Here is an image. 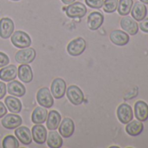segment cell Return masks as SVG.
<instances>
[{"label": "cell", "instance_id": "obj_1", "mask_svg": "<svg viewBox=\"0 0 148 148\" xmlns=\"http://www.w3.org/2000/svg\"><path fill=\"white\" fill-rule=\"evenodd\" d=\"M11 40L14 46L20 49L27 48L32 45L31 37L23 31H17L15 32H13V33L12 34Z\"/></svg>", "mask_w": 148, "mask_h": 148}, {"label": "cell", "instance_id": "obj_2", "mask_svg": "<svg viewBox=\"0 0 148 148\" xmlns=\"http://www.w3.org/2000/svg\"><path fill=\"white\" fill-rule=\"evenodd\" d=\"M65 12L67 17L71 18H82L87 12V9L84 4L80 2H75L68 6L65 9Z\"/></svg>", "mask_w": 148, "mask_h": 148}, {"label": "cell", "instance_id": "obj_3", "mask_svg": "<svg viewBox=\"0 0 148 148\" xmlns=\"http://www.w3.org/2000/svg\"><path fill=\"white\" fill-rule=\"evenodd\" d=\"M86 49V42L83 38H77L71 40L67 45V51L71 56L81 55Z\"/></svg>", "mask_w": 148, "mask_h": 148}, {"label": "cell", "instance_id": "obj_4", "mask_svg": "<svg viewBox=\"0 0 148 148\" xmlns=\"http://www.w3.org/2000/svg\"><path fill=\"white\" fill-rule=\"evenodd\" d=\"M66 96L69 101L74 106L81 105L85 100L83 92L77 86H70L68 88H66Z\"/></svg>", "mask_w": 148, "mask_h": 148}, {"label": "cell", "instance_id": "obj_5", "mask_svg": "<svg viewBox=\"0 0 148 148\" xmlns=\"http://www.w3.org/2000/svg\"><path fill=\"white\" fill-rule=\"evenodd\" d=\"M36 58V51L33 48L27 47L18 51L15 55V59L21 64H28L34 61Z\"/></svg>", "mask_w": 148, "mask_h": 148}, {"label": "cell", "instance_id": "obj_6", "mask_svg": "<svg viewBox=\"0 0 148 148\" xmlns=\"http://www.w3.org/2000/svg\"><path fill=\"white\" fill-rule=\"evenodd\" d=\"M37 101L45 108H51L54 103L52 95L47 87H43L38 90L37 92Z\"/></svg>", "mask_w": 148, "mask_h": 148}, {"label": "cell", "instance_id": "obj_7", "mask_svg": "<svg viewBox=\"0 0 148 148\" xmlns=\"http://www.w3.org/2000/svg\"><path fill=\"white\" fill-rule=\"evenodd\" d=\"M66 92V84L65 81L63 79L60 78H57L55 79L51 86V95L57 99H62L64 97V95L65 94Z\"/></svg>", "mask_w": 148, "mask_h": 148}, {"label": "cell", "instance_id": "obj_8", "mask_svg": "<svg viewBox=\"0 0 148 148\" xmlns=\"http://www.w3.org/2000/svg\"><path fill=\"white\" fill-rule=\"evenodd\" d=\"M117 116L122 124H127L133 119V112L132 107L125 103L119 105L117 109Z\"/></svg>", "mask_w": 148, "mask_h": 148}, {"label": "cell", "instance_id": "obj_9", "mask_svg": "<svg viewBox=\"0 0 148 148\" xmlns=\"http://www.w3.org/2000/svg\"><path fill=\"white\" fill-rule=\"evenodd\" d=\"M14 23L9 18L0 19V37L3 39L9 38L14 32Z\"/></svg>", "mask_w": 148, "mask_h": 148}, {"label": "cell", "instance_id": "obj_10", "mask_svg": "<svg viewBox=\"0 0 148 148\" xmlns=\"http://www.w3.org/2000/svg\"><path fill=\"white\" fill-rule=\"evenodd\" d=\"M58 127H59L58 128L59 134L65 138H68L71 136H72L74 130H75V125H74V122L70 118H64L62 120V122H60Z\"/></svg>", "mask_w": 148, "mask_h": 148}, {"label": "cell", "instance_id": "obj_11", "mask_svg": "<svg viewBox=\"0 0 148 148\" xmlns=\"http://www.w3.org/2000/svg\"><path fill=\"white\" fill-rule=\"evenodd\" d=\"M2 125L9 130H12V129H16L17 127L20 126L21 124L23 123L22 118L17 114H8V115H5L4 119L1 121Z\"/></svg>", "mask_w": 148, "mask_h": 148}, {"label": "cell", "instance_id": "obj_12", "mask_svg": "<svg viewBox=\"0 0 148 148\" xmlns=\"http://www.w3.org/2000/svg\"><path fill=\"white\" fill-rule=\"evenodd\" d=\"M32 134L33 140L36 142V144L43 145L46 141L47 138V131L44 125L41 124H36L32 129Z\"/></svg>", "mask_w": 148, "mask_h": 148}, {"label": "cell", "instance_id": "obj_13", "mask_svg": "<svg viewBox=\"0 0 148 148\" xmlns=\"http://www.w3.org/2000/svg\"><path fill=\"white\" fill-rule=\"evenodd\" d=\"M18 76V68L14 64L4 66L0 70V79L2 81H12Z\"/></svg>", "mask_w": 148, "mask_h": 148}, {"label": "cell", "instance_id": "obj_14", "mask_svg": "<svg viewBox=\"0 0 148 148\" xmlns=\"http://www.w3.org/2000/svg\"><path fill=\"white\" fill-rule=\"evenodd\" d=\"M104 23V16L99 12H93L90 13L87 18V26L91 31L98 30Z\"/></svg>", "mask_w": 148, "mask_h": 148}, {"label": "cell", "instance_id": "obj_15", "mask_svg": "<svg viewBox=\"0 0 148 148\" xmlns=\"http://www.w3.org/2000/svg\"><path fill=\"white\" fill-rule=\"evenodd\" d=\"M120 26L125 32H127V34L132 36L136 35L138 32V25L137 21L129 17H125L121 19Z\"/></svg>", "mask_w": 148, "mask_h": 148}, {"label": "cell", "instance_id": "obj_16", "mask_svg": "<svg viewBox=\"0 0 148 148\" xmlns=\"http://www.w3.org/2000/svg\"><path fill=\"white\" fill-rule=\"evenodd\" d=\"M134 112L135 117L138 120L144 122L148 119V105L142 101L138 100L134 105Z\"/></svg>", "mask_w": 148, "mask_h": 148}, {"label": "cell", "instance_id": "obj_17", "mask_svg": "<svg viewBox=\"0 0 148 148\" xmlns=\"http://www.w3.org/2000/svg\"><path fill=\"white\" fill-rule=\"evenodd\" d=\"M110 39L114 45L119 46H124L129 43L130 38L126 32H124L119 30H116L111 32Z\"/></svg>", "mask_w": 148, "mask_h": 148}, {"label": "cell", "instance_id": "obj_18", "mask_svg": "<svg viewBox=\"0 0 148 148\" xmlns=\"http://www.w3.org/2000/svg\"><path fill=\"white\" fill-rule=\"evenodd\" d=\"M15 136L22 144L25 145H28L32 142V136L31 131L26 126H20L18 128L17 127V129L15 130Z\"/></svg>", "mask_w": 148, "mask_h": 148}, {"label": "cell", "instance_id": "obj_19", "mask_svg": "<svg viewBox=\"0 0 148 148\" xmlns=\"http://www.w3.org/2000/svg\"><path fill=\"white\" fill-rule=\"evenodd\" d=\"M131 14L133 19L136 21H141L143 20L147 14V9L145 4L141 2H136L131 10Z\"/></svg>", "mask_w": 148, "mask_h": 148}, {"label": "cell", "instance_id": "obj_20", "mask_svg": "<svg viewBox=\"0 0 148 148\" xmlns=\"http://www.w3.org/2000/svg\"><path fill=\"white\" fill-rule=\"evenodd\" d=\"M6 87L9 94L14 97H23L26 92L25 86L19 81H16L15 79L11 81Z\"/></svg>", "mask_w": 148, "mask_h": 148}, {"label": "cell", "instance_id": "obj_21", "mask_svg": "<svg viewBox=\"0 0 148 148\" xmlns=\"http://www.w3.org/2000/svg\"><path fill=\"white\" fill-rule=\"evenodd\" d=\"M18 76L24 83H30L33 79V73L30 65L21 64L18 68Z\"/></svg>", "mask_w": 148, "mask_h": 148}, {"label": "cell", "instance_id": "obj_22", "mask_svg": "<svg viewBox=\"0 0 148 148\" xmlns=\"http://www.w3.org/2000/svg\"><path fill=\"white\" fill-rule=\"evenodd\" d=\"M61 122V115L58 112L52 110L47 114L46 118V126L49 130H56Z\"/></svg>", "mask_w": 148, "mask_h": 148}, {"label": "cell", "instance_id": "obj_23", "mask_svg": "<svg viewBox=\"0 0 148 148\" xmlns=\"http://www.w3.org/2000/svg\"><path fill=\"white\" fill-rule=\"evenodd\" d=\"M144 130V125L139 120H131L125 126L126 132L132 137L139 135Z\"/></svg>", "mask_w": 148, "mask_h": 148}, {"label": "cell", "instance_id": "obj_24", "mask_svg": "<svg viewBox=\"0 0 148 148\" xmlns=\"http://www.w3.org/2000/svg\"><path fill=\"white\" fill-rule=\"evenodd\" d=\"M5 103L8 110L12 113H19L22 110L21 101L14 96H8L5 98Z\"/></svg>", "mask_w": 148, "mask_h": 148}, {"label": "cell", "instance_id": "obj_25", "mask_svg": "<svg viewBox=\"0 0 148 148\" xmlns=\"http://www.w3.org/2000/svg\"><path fill=\"white\" fill-rule=\"evenodd\" d=\"M47 145L51 148H59L63 145V138L59 133L54 130L51 131L47 136Z\"/></svg>", "mask_w": 148, "mask_h": 148}, {"label": "cell", "instance_id": "obj_26", "mask_svg": "<svg viewBox=\"0 0 148 148\" xmlns=\"http://www.w3.org/2000/svg\"><path fill=\"white\" fill-rule=\"evenodd\" d=\"M47 114V111L45 109V107L38 106L34 109L32 114V121L34 124H43L46 120Z\"/></svg>", "mask_w": 148, "mask_h": 148}, {"label": "cell", "instance_id": "obj_27", "mask_svg": "<svg viewBox=\"0 0 148 148\" xmlns=\"http://www.w3.org/2000/svg\"><path fill=\"white\" fill-rule=\"evenodd\" d=\"M133 5L132 0H119L118 5V12L121 16H126L130 13Z\"/></svg>", "mask_w": 148, "mask_h": 148}, {"label": "cell", "instance_id": "obj_28", "mask_svg": "<svg viewBox=\"0 0 148 148\" xmlns=\"http://www.w3.org/2000/svg\"><path fill=\"white\" fill-rule=\"evenodd\" d=\"M2 145L4 148H18L19 147V142L14 136L7 135L3 139Z\"/></svg>", "mask_w": 148, "mask_h": 148}, {"label": "cell", "instance_id": "obj_29", "mask_svg": "<svg viewBox=\"0 0 148 148\" xmlns=\"http://www.w3.org/2000/svg\"><path fill=\"white\" fill-rule=\"evenodd\" d=\"M119 5V0H106L103 4L104 12L107 13H112L116 12Z\"/></svg>", "mask_w": 148, "mask_h": 148}, {"label": "cell", "instance_id": "obj_30", "mask_svg": "<svg viewBox=\"0 0 148 148\" xmlns=\"http://www.w3.org/2000/svg\"><path fill=\"white\" fill-rule=\"evenodd\" d=\"M86 4L93 9H100L103 7L104 4V0H85Z\"/></svg>", "mask_w": 148, "mask_h": 148}, {"label": "cell", "instance_id": "obj_31", "mask_svg": "<svg viewBox=\"0 0 148 148\" xmlns=\"http://www.w3.org/2000/svg\"><path fill=\"white\" fill-rule=\"evenodd\" d=\"M9 62H10L9 57L5 53L0 51V68L4 67L5 65H8Z\"/></svg>", "mask_w": 148, "mask_h": 148}, {"label": "cell", "instance_id": "obj_32", "mask_svg": "<svg viewBox=\"0 0 148 148\" xmlns=\"http://www.w3.org/2000/svg\"><path fill=\"white\" fill-rule=\"evenodd\" d=\"M140 30L145 33H148V18H144L143 20H141L140 24L138 25Z\"/></svg>", "mask_w": 148, "mask_h": 148}, {"label": "cell", "instance_id": "obj_33", "mask_svg": "<svg viewBox=\"0 0 148 148\" xmlns=\"http://www.w3.org/2000/svg\"><path fill=\"white\" fill-rule=\"evenodd\" d=\"M7 92V87L6 85L4 82L0 81V99H2L3 98H5V94Z\"/></svg>", "mask_w": 148, "mask_h": 148}, {"label": "cell", "instance_id": "obj_34", "mask_svg": "<svg viewBox=\"0 0 148 148\" xmlns=\"http://www.w3.org/2000/svg\"><path fill=\"white\" fill-rule=\"evenodd\" d=\"M6 113H7V109L5 106L2 102H0V118H3L5 115H6Z\"/></svg>", "mask_w": 148, "mask_h": 148}, {"label": "cell", "instance_id": "obj_35", "mask_svg": "<svg viewBox=\"0 0 148 148\" xmlns=\"http://www.w3.org/2000/svg\"><path fill=\"white\" fill-rule=\"evenodd\" d=\"M61 1L64 4V5H71L72 3L75 2V0H61Z\"/></svg>", "mask_w": 148, "mask_h": 148}, {"label": "cell", "instance_id": "obj_36", "mask_svg": "<svg viewBox=\"0 0 148 148\" xmlns=\"http://www.w3.org/2000/svg\"><path fill=\"white\" fill-rule=\"evenodd\" d=\"M141 3L145 4V5H148V0H140Z\"/></svg>", "mask_w": 148, "mask_h": 148}, {"label": "cell", "instance_id": "obj_37", "mask_svg": "<svg viewBox=\"0 0 148 148\" xmlns=\"http://www.w3.org/2000/svg\"><path fill=\"white\" fill-rule=\"evenodd\" d=\"M12 1H19V0H12Z\"/></svg>", "mask_w": 148, "mask_h": 148}]
</instances>
